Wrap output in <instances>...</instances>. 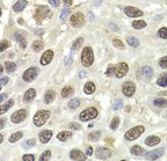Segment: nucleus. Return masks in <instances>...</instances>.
<instances>
[{
	"mask_svg": "<svg viewBox=\"0 0 167 161\" xmlns=\"http://www.w3.org/2000/svg\"><path fill=\"white\" fill-rule=\"evenodd\" d=\"M128 64L127 63H120V64H116V65H113L110 64L106 71V75L107 77H111L113 74L116 77V78H123L127 73H128Z\"/></svg>",
	"mask_w": 167,
	"mask_h": 161,
	"instance_id": "1",
	"label": "nucleus"
},
{
	"mask_svg": "<svg viewBox=\"0 0 167 161\" xmlns=\"http://www.w3.org/2000/svg\"><path fill=\"white\" fill-rule=\"evenodd\" d=\"M94 62V54L91 47H85L81 52V63L85 67H90Z\"/></svg>",
	"mask_w": 167,
	"mask_h": 161,
	"instance_id": "2",
	"label": "nucleus"
},
{
	"mask_svg": "<svg viewBox=\"0 0 167 161\" xmlns=\"http://www.w3.org/2000/svg\"><path fill=\"white\" fill-rule=\"evenodd\" d=\"M145 131V129H144V126H135V127H132V129H130L129 131H127L125 132V135H124V138L127 139V140H136V139H138L139 137H140V135H143V132Z\"/></svg>",
	"mask_w": 167,
	"mask_h": 161,
	"instance_id": "3",
	"label": "nucleus"
},
{
	"mask_svg": "<svg viewBox=\"0 0 167 161\" xmlns=\"http://www.w3.org/2000/svg\"><path fill=\"white\" fill-rule=\"evenodd\" d=\"M51 112L49 110H39L37 111L34 116V124L36 126H42L45 124V122L48 121V118L50 117Z\"/></svg>",
	"mask_w": 167,
	"mask_h": 161,
	"instance_id": "4",
	"label": "nucleus"
},
{
	"mask_svg": "<svg viewBox=\"0 0 167 161\" xmlns=\"http://www.w3.org/2000/svg\"><path fill=\"white\" fill-rule=\"evenodd\" d=\"M97 114H99V112H97L96 108H94V107L87 108V109H85L84 111H81V114L79 115V118H80V121H84V122H86V121H92L95 117H97Z\"/></svg>",
	"mask_w": 167,
	"mask_h": 161,
	"instance_id": "5",
	"label": "nucleus"
},
{
	"mask_svg": "<svg viewBox=\"0 0 167 161\" xmlns=\"http://www.w3.org/2000/svg\"><path fill=\"white\" fill-rule=\"evenodd\" d=\"M35 20H36L38 23H41L43 21V19L48 18V16H51V12L50 9L47 7V6H38L36 8V12H35Z\"/></svg>",
	"mask_w": 167,
	"mask_h": 161,
	"instance_id": "6",
	"label": "nucleus"
},
{
	"mask_svg": "<svg viewBox=\"0 0 167 161\" xmlns=\"http://www.w3.org/2000/svg\"><path fill=\"white\" fill-rule=\"evenodd\" d=\"M28 116V111L26 109H20L18 111H15L12 116H11V121L14 123V124H18V123H21L23 122Z\"/></svg>",
	"mask_w": 167,
	"mask_h": 161,
	"instance_id": "7",
	"label": "nucleus"
},
{
	"mask_svg": "<svg viewBox=\"0 0 167 161\" xmlns=\"http://www.w3.org/2000/svg\"><path fill=\"white\" fill-rule=\"evenodd\" d=\"M38 69L37 67H29L28 70H26L24 73H23V81H26V82H30V81H33L34 79H36L37 75H38Z\"/></svg>",
	"mask_w": 167,
	"mask_h": 161,
	"instance_id": "8",
	"label": "nucleus"
},
{
	"mask_svg": "<svg viewBox=\"0 0 167 161\" xmlns=\"http://www.w3.org/2000/svg\"><path fill=\"white\" fill-rule=\"evenodd\" d=\"M84 22H85V16H84V14H81V13H75V14H73V15L71 16V19H70L71 26H73L75 28L81 27V26L84 24Z\"/></svg>",
	"mask_w": 167,
	"mask_h": 161,
	"instance_id": "9",
	"label": "nucleus"
},
{
	"mask_svg": "<svg viewBox=\"0 0 167 161\" xmlns=\"http://www.w3.org/2000/svg\"><path fill=\"white\" fill-rule=\"evenodd\" d=\"M124 13L129 16V18H140L143 16V11L138 9L137 7H132V6H127L124 8Z\"/></svg>",
	"mask_w": 167,
	"mask_h": 161,
	"instance_id": "10",
	"label": "nucleus"
},
{
	"mask_svg": "<svg viewBox=\"0 0 167 161\" xmlns=\"http://www.w3.org/2000/svg\"><path fill=\"white\" fill-rule=\"evenodd\" d=\"M122 90H123V94L127 97H131L136 92V86H135V84L132 81H127V82H124Z\"/></svg>",
	"mask_w": 167,
	"mask_h": 161,
	"instance_id": "11",
	"label": "nucleus"
},
{
	"mask_svg": "<svg viewBox=\"0 0 167 161\" xmlns=\"http://www.w3.org/2000/svg\"><path fill=\"white\" fill-rule=\"evenodd\" d=\"M165 153V150L164 148H158V150H154V151H151L145 154V159L146 160H158L160 157H163V154Z\"/></svg>",
	"mask_w": 167,
	"mask_h": 161,
	"instance_id": "12",
	"label": "nucleus"
},
{
	"mask_svg": "<svg viewBox=\"0 0 167 161\" xmlns=\"http://www.w3.org/2000/svg\"><path fill=\"white\" fill-rule=\"evenodd\" d=\"M96 157L100 160H107L111 157V151L106 147H99L96 150Z\"/></svg>",
	"mask_w": 167,
	"mask_h": 161,
	"instance_id": "13",
	"label": "nucleus"
},
{
	"mask_svg": "<svg viewBox=\"0 0 167 161\" xmlns=\"http://www.w3.org/2000/svg\"><path fill=\"white\" fill-rule=\"evenodd\" d=\"M52 58H54V52H52L51 50L45 51V52L43 54V56L41 57V65L45 66V65L50 64V63H51V60H52Z\"/></svg>",
	"mask_w": 167,
	"mask_h": 161,
	"instance_id": "14",
	"label": "nucleus"
},
{
	"mask_svg": "<svg viewBox=\"0 0 167 161\" xmlns=\"http://www.w3.org/2000/svg\"><path fill=\"white\" fill-rule=\"evenodd\" d=\"M51 137H52V131H51V130H44V131H42V132L39 133V136H38L39 142L43 144L48 143V142L51 139Z\"/></svg>",
	"mask_w": 167,
	"mask_h": 161,
	"instance_id": "15",
	"label": "nucleus"
},
{
	"mask_svg": "<svg viewBox=\"0 0 167 161\" xmlns=\"http://www.w3.org/2000/svg\"><path fill=\"white\" fill-rule=\"evenodd\" d=\"M86 155L87 154H84L81 151H79V150H73V151H71V153H70V158L72 159V160H86L87 158H86Z\"/></svg>",
	"mask_w": 167,
	"mask_h": 161,
	"instance_id": "16",
	"label": "nucleus"
},
{
	"mask_svg": "<svg viewBox=\"0 0 167 161\" xmlns=\"http://www.w3.org/2000/svg\"><path fill=\"white\" fill-rule=\"evenodd\" d=\"M35 96H36V90L34 89V88H30V89H28L24 93L23 101L24 102H30V101H33L35 99Z\"/></svg>",
	"mask_w": 167,
	"mask_h": 161,
	"instance_id": "17",
	"label": "nucleus"
},
{
	"mask_svg": "<svg viewBox=\"0 0 167 161\" xmlns=\"http://www.w3.org/2000/svg\"><path fill=\"white\" fill-rule=\"evenodd\" d=\"M160 140L161 139L159 137H157V136H150V137H148L145 139V144L148 146H156V145H158V144L160 143Z\"/></svg>",
	"mask_w": 167,
	"mask_h": 161,
	"instance_id": "18",
	"label": "nucleus"
},
{
	"mask_svg": "<svg viewBox=\"0 0 167 161\" xmlns=\"http://www.w3.org/2000/svg\"><path fill=\"white\" fill-rule=\"evenodd\" d=\"M72 137V132L71 131H62L57 135V138L60 140V142H66L67 139H70Z\"/></svg>",
	"mask_w": 167,
	"mask_h": 161,
	"instance_id": "19",
	"label": "nucleus"
},
{
	"mask_svg": "<svg viewBox=\"0 0 167 161\" xmlns=\"http://www.w3.org/2000/svg\"><path fill=\"white\" fill-rule=\"evenodd\" d=\"M56 97V93L54 90H48L47 93H45V95H44V102L47 103V104H49V103H51L54 100H55Z\"/></svg>",
	"mask_w": 167,
	"mask_h": 161,
	"instance_id": "20",
	"label": "nucleus"
},
{
	"mask_svg": "<svg viewBox=\"0 0 167 161\" xmlns=\"http://www.w3.org/2000/svg\"><path fill=\"white\" fill-rule=\"evenodd\" d=\"M27 5H28V2L26 0H20L13 6V9H14V12H21V11H23L26 8Z\"/></svg>",
	"mask_w": 167,
	"mask_h": 161,
	"instance_id": "21",
	"label": "nucleus"
},
{
	"mask_svg": "<svg viewBox=\"0 0 167 161\" xmlns=\"http://www.w3.org/2000/svg\"><path fill=\"white\" fill-rule=\"evenodd\" d=\"M15 39H16V42L20 44V47H21L22 49H26V47H27V41H26V38L23 37L22 34L16 33V34H15Z\"/></svg>",
	"mask_w": 167,
	"mask_h": 161,
	"instance_id": "22",
	"label": "nucleus"
},
{
	"mask_svg": "<svg viewBox=\"0 0 167 161\" xmlns=\"http://www.w3.org/2000/svg\"><path fill=\"white\" fill-rule=\"evenodd\" d=\"M84 92H85L86 94H88V95L93 94V93L95 92V85H94V82H92V81H88L87 84H85Z\"/></svg>",
	"mask_w": 167,
	"mask_h": 161,
	"instance_id": "23",
	"label": "nucleus"
},
{
	"mask_svg": "<svg viewBox=\"0 0 167 161\" xmlns=\"http://www.w3.org/2000/svg\"><path fill=\"white\" fill-rule=\"evenodd\" d=\"M153 104L156 107H159V108H165L167 107V100L164 99V97H159V99H156L153 101Z\"/></svg>",
	"mask_w": 167,
	"mask_h": 161,
	"instance_id": "24",
	"label": "nucleus"
},
{
	"mask_svg": "<svg viewBox=\"0 0 167 161\" xmlns=\"http://www.w3.org/2000/svg\"><path fill=\"white\" fill-rule=\"evenodd\" d=\"M145 27H146V22L143 20H135L132 22V28H135V29H143Z\"/></svg>",
	"mask_w": 167,
	"mask_h": 161,
	"instance_id": "25",
	"label": "nucleus"
},
{
	"mask_svg": "<svg viewBox=\"0 0 167 161\" xmlns=\"http://www.w3.org/2000/svg\"><path fill=\"white\" fill-rule=\"evenodd\" d=\"M5 70H6L7 73H13V72H15V70H16L15 63H13V62H6V63H5Z\"/></svg>",
	"mask_w": 167,
	"mask_h": 161,
	"instance_id": "26",
	"label": "nucleus"
},
{
	"mask_svg": "<svg viewBox=\"0 0 167 161\" xmlns=\"http://www.w3.org/2000/svg\"><path fill=\"white\" fill-rule=\"evenodd\" d=\"M157 84H158L160 87H166L167 86V73H163V74L158 78Z\"/></svg>",
	"mask_w": 167,
	"mask_h": 161,
	"instance_id": "27",
	"label": "nucleus"
},
{
	"mask_svg": "<svg viewBox=\"0 0 167 161\" xmlns=\"http://www.w3.org/2000/svg\"><path fill=\"white\" fill-rule=\"evenodd\" d=\"M13 104H14V101H13L12 99H11V100H8V101H7V102H6L5 104H2V106H1L0 112H1V114H5V112H7L9 108L13 107Z\"/></svg>",
	"mask_w": 167,
	"mask_h": 161,
	"instance_id": "28",
	"label": "nucleus"
},
{
	"mask_svg": "<svg viewBox=\"0 0 167 161\" xmlns=\"http://www.w3.org/2000/svg\"><path fill=\"white\" fill-rule=\"evenodd\" d=\"M131 154H133V155H143L144 154V150L140 146L135 145V146L131 147Z\"/></svg>",
	"mask_w": 167,
	"mask_h": 161,
	"instance_id": "29",
	"label": "nucleus"
},
{
	"mask_svg": "<svg viewBox=\"0 0 167 161\" xmlns=\"http://www.w3.org/2000/svg\"><path fill=\"white\" fill-rule=\"evenodd\" d=\"M73 93H74V90H73L72 87L66 86V87H64L63 90H62V96H63V97H70Z\"/></svg>",
	"mask_w": 167,
	"mask_h": 161,
	"instance_id": "30",
	"label": "nucleus"
},
{
	"mask_svg": "<svg viewBox=\"0 0 167 161\" xmlns=\"http://www.w3.org/2000/svg\"><path fill=\"white\" fill-rule=\"evenodd\" d=\"M100 137H101V132H100V131H94V132H91V133L88 135V139H90L91 142H96V140H99Z\"/></svg>",
	"mask_w": 167,
	"mask_h": 161,
	"instance_id": "31",
	"label": "nucleus"
},
{
	"mask_svg": "<svg viewBox=\"0 0 167 161\" xmlns=\"http://www.w3.org/2000/svg\"><path fill=\"white\" fill-rule=\"evenodd\" d=\"M127 42H128V44H129L130 47H132V48H137L139 45V41L136 37H128L127 38Z\"/></svg>",
	"mask_w": 167,
	"mask_h": 161,
	"instance_id": "32",
	"label": "nucleus"
},
{
	"mask_svg": "<svg viewBox=\"0 0 167 161\" xmlns=\"http://www.w3.org/2000/svg\"><path fill=\"white\" fill-rule=\"evenodd\" d=\"M143 74H144V77H145L146 79L152 78V75H153V70H152V67H150V66L143 67Z\"/></svg>",
	"mask_w": 167,
	"mask_h": 161,
	"instance_id": "33",
	"label": "nucleus"
},
{
	"mask_svg": "<svg viewBox=\"0 0 167 161\" xmlns=\"http://www.w3.org/2000/svg\"><path fill=\"white\" fill-rule=\"evenodd\" d=\"M33 49H34V51L39 52V51L43 49V42H42V41H35V42L33 43Z\"/></svg>",
	"mask_w": 167,
	"mask_h": 161,
	"instance_id": "34",
	"label": "nucleus"
},
{
	"mask_svg": "<svg viewBox=\"0 0 167 161\" xmlns=\"http://www.w3.org/2000/svg\"><path fill=\"white\" fill-rule=\"evenodd\" d=\"M21 138H22V132H15L9 137V143H15Z\"/></svg>",
	"mask_w": 167,
	"mask_h": 161,
	"instance_id": "35",
	"label": "nucleus"
},
{
	"mask_svg": "<svg viewBox=\"0 0 167 161\" xmlns=\"http://www.w3.org/2000/svg\"><path fill=\"white\" fill-rule=\"evenodd\" d=\"M67 106H69V108H71V109H77V108L80 106V100L79 99H73V100H71L67 103Z\"/></svg>",
	"mask_w": 167,
	"mask_h": 161,
	"instance_id": "36",
	"label": "nucleus"
},
{
	"mask_svg": "<svg viewBox=\"0 0 167 161\" xmlns=\"http://www.w3.org/2000/svg\"><path fill=\"white\" fill-rule=\"evenodd\" d=\"M82 42H84V38H82V37H79V38L73 43V45H72V51H77V50L81 47Z\"/></svg>",
	"mask_w": 167,
	"mask_h": 161,
	"instance_id": "37",
	"label": "nucleus"
},
{
	"mask_svg": "<svg viewBox=\"0 0 167 161\" xmlns=\"http://www.w3.org/2000/svg\"><path fill=\"white\" fill-rule=\"evenodd\" d=\"M50 157H51V152L49 151V150H47V151H44L43 153H42V155L39 157V161H47L50 159Z\"/></svg>",
	"mask_w": 167,
	"mask_h": 161,
	"instance_id": "38",
	"label": "nucleus"
},
{
	"mask_svg": "<svg viewBox=\"0 0 167 161\" xmlns=\"http://www.w3.org/2000/svg\"><path fill=\"white\" fill-rule=\"evenodd\" d=\"M158 36L163 39H167V28L166 27H163L158 30Z\"/></svg>",
	"mask_w": 167,
	"mask_h": 161,
	"instance_id": "39",
	"label": "nucleus"
},
{
	"mask_svg": "<svg viewBox=\"0 0 167 161\" xmlns=\"http://www.w3.org/2000/svg\"><path fill=\"white\" fill-rule=\"evenodd\" d=\"M35 144H36L35 139H29V140H27L22 144V146H23V148H30V147H34Z\"/></svg>",
	"mask_w": 167,
	"mask_h": 161,
	"instance_id": "40",
	"label": "nucleus"
},
{
	"mask_svg": "<svg viewBox=\"0 0 167 161\" xmlns=\"http://www.w3.org/2000/svg\"><path fill=\"white\" fill-rule=\"evenodd\" d=\"M118 124H120V118L118 117H114L110 123V129L111 130H116L118 127Z\"/></svg>",
	"mask_w": 167,
	"mask_h": 161,
	"instance_id": "41",
	"label": "nucleus"
},
{
	"mask_svg": "<svg viewBox=\"0 0 167 161\" xmlns=\"http://www.w3.org/2000/svg\"><path fill=\"white\" fill-rule=\"evenodd\" d=\"M113 44H114V47H116L117 49H124V44H123V42L122 41H120V39H113Z\"/></svg>",
	"mask_w": 167,
	"mask_h": 161,
	"instance_id": "42",
	"label": "nucleus"
},
{
	"mask_svg": "<svg viewBox=\"0 0 167 161\" xmlns=\"http://www.w3.org/2000/svg\"><path fill=\"white\" fill-rule=\"evenodd\" d=\"M122 107H123V101H122V100H116V101L114 102V104H113V109H114V110L122 109Z\"/></svg>",
	"mask_w": 167,
	"mask_h": 161,
	"instance_id": "43",
	"label": "nucleus"
},
{
	"mask_svg": "<svg viewBox=\"0 0 167 161\" xmlns=\"http://www.w3.org/2000/svg\"><path fill=\"white\" fill-rule=\"evenodd\" d=\"M70 13H71V9L64 8V9L62 11V13H60V19H62V20H65V19L70 15Z\"/></svg>",
	"mask_w": 167,
	"mask_h": 161,
	"instance_id": "44",
	"label": "nucleus"
},
{
	"mask_svg": "<svg viewBox=\"0 0 167 161\" xmlns=\"http://www.w3.org/2000/svg\"><path fill=\"white\" fill-rule=\"evenodd\" d=\"M159 65L163 67V69H167V56L163 57L159 59Z\"/></svg>",
	"mask_w": 167,
	"mask_h": 161,
	"instance_id": "45",
	"label": "nucleus"
},
{
	"mask_svg": "<svg viewBox=\"0 0 167 161\" xmlns=\"http://www.w3.org/2000/svg\"><path fill=\"white\" fill-rule=\"evenodd\" d=\"M8 47H9V42L8 41H2L0 43V51H5Z\"/></svg>",
	"mask_w": 167,
	"mask_h": 161,
	"instance_id": "46",
	"label": "nucleus"
},
{
	"mask_svg": "<svg viewBox=\"0 0 167 161\" xmlns=\"http://www.w3.org/2000/svg\"><path fill=\"white\" fill-rule=\"evenodd\" d=\"M69 127L71 130H81V125L78 124V123H70L69 124Z\"/></svg>",
	"mask_w": 167,
	"mask_h": 161,
	"instance_id": "47",
	"label": "nucleus"
},
{
	"mask_svg": "<svg viewBox=\"0 0 167 161\" xmlns=\"http://www.w3.org/2000/svg\"><path fill=\"white\" fill-rule=\"evenodd\" d=\"M22 160L23 161H34L35 160V158H34L33 154H24L23 158H22Z\"/></svg>",
	"mask_w": 167,
	"mask_h": 161,
	"instance_id": "48",
	"label": "nucleus"
},
{
	"mask_svg": "<svg viewBox=\"0 0 167 161\" xmlns=\"http://www.w3.org/2000/svg\"><path fill=\"white\" fill-rule=\"evenodd\" d=\"M49 2H50V5H52L54 7H58L59 4H60V0H49Z\"/></svg>",
	"mask_w": 167,
	"mask_h": 161,
	"instance_id": "49",
	"label": "nucleus"
},
{
	"mask_svg": "<svg viewBox=\"0 0 167 161\" xmlns=\"http://www.w3.org/2000/svg\"><path fill=\"white\" fill-rule=\"evenodd\" d=\"M64 63H65V65H71V63H72V56H67L65 58Z\"/></svg>",
	"mask_w": 167,
	"mask_h": 161,
	"instance_id": "50",
	"label": "nucleus"
},
{
	"mask_svg": "<svg viewBox=\"0 0 167 161\" xmlns=\"http://www.w3.org/2000/svg\"><path fill=\"white\" fill-rule=\"evenodd\" d=\"M7 82H8V78H7V77H4V78H1V85H2V86H5Z\"/></svg>",
	"mask_w": 167,
	"mask_h": 161,
	"instance_id": "51",
	"label": "nucleus"
},
{
	"mask_svg": "<svg viewBox=\"0 0 167 161\" xmlns=\"http://www.w3.org/2000/svg\"><path fill=\"white\" fill-rule=\"evenodd\" d=\"M63 2L65 4V6H71L72 5V0H63Z\"/></svg>",
	"mask_w": 167,
	"mask_h": 161,
	"instance_id": "52",
	"label": "nucleus"
},
{
	"mask_svg": "<svg viewBox=\"0 0 167 161\" xmlns=\"http://www.w3.org/2000/svg\"><path fill=\"white\" fill-rule=\"evenodd\" d=\"M93 154V148L90 146V147H87V155H92Z\"/></svg>",
	"mask_w": 167,
	"mask_h": 161,
	"instance_id": "53",
	"label": "nucleus"
},
{
	"mask_svg": "<svg viewBox=\"0 0 167 161\" xmlns=\"http://www.w3.org/2000/svg\"><path fill=\"white\" fill-rule=\"evenodd\" d=\"M6 97H7V94H6V93L1 94V96H0V101H1V102H4V100H5Z\"/></svg>",
	"mask_w": 167,
	"mask_h": 161,
	"instance_id": "54",
	"label": "nucleus"
},
{
	"mask_svg": "<svg viewBox=\"0 0 167 161\" xmlns=\"http://www.w3.org/2000/svg\"><path fill=\"white\" fill-rule=\"evenodd\" d=\"M110 27H111V29H114L115 31H118V28L115 26V24H113V23H110Z\"/></svg>",
	"mask_w": 167,
	"mask_h": 161,
	"instance_id": "55",
	"label": "nucleus"
},
{
	"mask_svg": "<svg viewBox=\"0 0 167 161\" xmlns=\"http://www.w3.org/2000/svg\"><path fill=\"white\" fill-rule=\"evenodd\" d=\"M79 77H80V78H84V77H86V73H85V72H80V73H79Z\"/></svg>",
	"mask_w": 167,
	"mask_h": 161,
	"instance_id": "56",
	"label": "nucleus"
},
{
	"mask_svg": "<svg viewBox=\"0 0 167 161\" xmlns=\"http://www.w3.org/2000/svg\"><path fill=\"white\" fill-rule=\"evenodd\" d=\"M5 126V119H1V123H0V127L2 129Z\"/></svg>",
	"mask_w": 167,
	"mask_h": 161,
	"instance_id": "57",
	"label": "nucleus"
},
{
	"mask_svg": "<svg viewBox=\"0 0 167 161\" xmlns=\"http://www.w3.org/2000/svg\"><path fill=\"white\" fill-rule=\"evenodd\" d=\"M100 4H101V0H96V1H95V5H96V6H100Z\"/></svg>",
	"mask_w": 167,
	"mask_h": 161,
	"instance_id": "58",
	"label": "nucleus"
},
{
	"mask_svg": "<svg viewBox=\"0 0 167 161\" xmlns=\"http://www.w3.org/2000/svg\"><path fill=\"white\" fill-rule=\"evenodd\" d=\"M166 116H167V112H166Z\"/></svg>",
	"mask_w": 167,
	"mask_h": 161,
	"instance_id": "59",
	"label": "nucleus"
}]
</instances>
